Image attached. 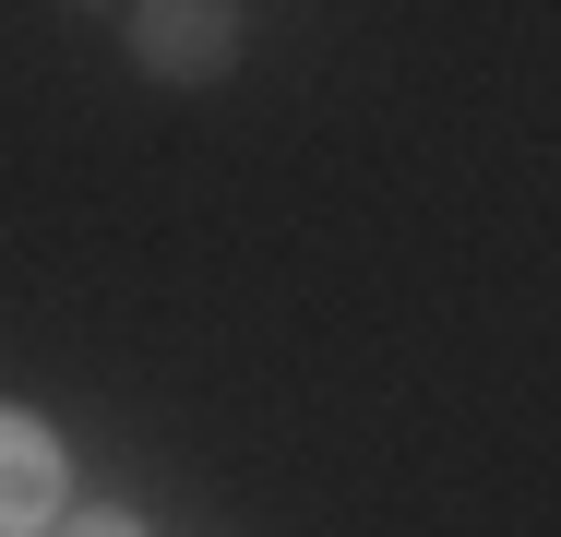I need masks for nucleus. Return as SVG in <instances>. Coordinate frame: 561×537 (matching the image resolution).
Instances as JSON below:
<instances>
[{
    "mask_svg": "<svg viewBox=\"0 0 561 537\" xmlns=\"http://www.w3.org/2000/svg\"><path fill=\"white\" fill-rule=\"evenodd\" d=\"M119 36H131V60L156 84H216L227 60H239V12L227 0H131Z\"/></svg>",
    "mask_w": 561,
    "mask_h": 537,
    "instance_id": "obj_1",
    "label": "nucleus"
},
{
    "mask_svg": "<svg viewBox=\"0 0 561 537\" xmlns=\"http://www.w3.org/2000/svg\"><path fill=\"white\" fill-rule=\"evenodd\" d=\"M72 514V454L36 407H0V537H48Z\"/></svg>",
    "mask_w": 561,
    "mask_h": 537,
    "instance_id": "obj_2",
    "label": "nucleus"
},
{
    "mask_svg": "<svg viewBox=\"0 0 561 537\" xmlns=\"http://www.w3.org/2000/svg\"><path fill=\"white\" fill-rule=\"evenodd\" d=\"M48 537H144V514L131 502H84V514H60Z\"/></svg>",
    "mask_w": 561,
    "mask_h": 537,
    "instance_id": "obj_3",
    "label": "nucleus"
}]
</instances>
